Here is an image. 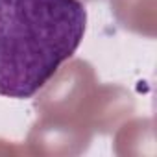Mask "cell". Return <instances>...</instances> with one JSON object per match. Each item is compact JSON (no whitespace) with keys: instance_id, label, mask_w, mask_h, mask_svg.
Masks as SVG:
<instances>
[{"instance_id":"cell-1","label":"cell","mask_w":157,"mask_h":157,"mask_svg":"<svg viewBox=\"0 0 157 157\" xmlns=\"http://www.w3.org/2000/svg\"><path fill=\"white\" fill-rule=\"evenodd\" d=\"M85 30L80 0H0V96L37 94L76 54Z\"/></svg>"}]
</instances>
